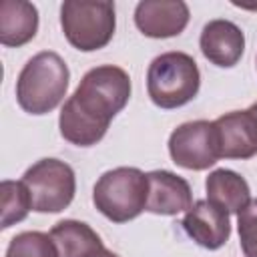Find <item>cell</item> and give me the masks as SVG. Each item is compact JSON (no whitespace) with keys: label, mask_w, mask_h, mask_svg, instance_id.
<instances>
[{"label":"cell","mask_w":257,"mask_h":257,"mask_svg":"<svg viewBox=\"0 0 257 257\" xmlns=\"http://www.w3.org/2000/svg\"><path fill=\"white\" fill-rule=\"evenodd\" d=\"M199 46L211 64L219 68H231L245 52V34L235 22L217 18L203 26Z\"/></svg>","instance_id":"cell-10"},{"label":"cell","mask_w":257,"mask_h":257,"mask_svg":"<svg viewBox=\"0 0 257 257\" xmlns=\"http://www.w3.org/2000/svg\"><path fill=\"white\" fill-rule=\"evenodd\" d=\"M149 179V195L145 211L155 215H177L187 213L193 205V193L189 183L171 173V171H151Z\"/></svg>","instance_id":"cell-12"},{"label":"cell","mask_w":257,"mask_h":257,"mask_svg":"<svg viewBox=\"0 0 257 257\" xmlns=\"http://www.w3.org/2000/svg\"><path fill=\"white\" fill-rule=\"evenodd\" d=\"M189 16L183 0H143L135 8V24L149 38L179 36L187 28Z\"/></svg>","instance_id":"cell-8"},{"label":"cell","mask_w":257,"mask_h":257,"mask_svg":"<svg viewBox=\"0 0 257 257\" xmlns=\"http://www.w3.org/2000/svg\"><path fill=\"white\" fill-rule=\"evenodd\" d=\"M239 245L245 257H257V199L237 215Z\"/></svg>","instance_id":"cell-18"},{"label":"cell","mask_w":257,"mask_h":257,"mask_svg":"<svg viewBox=\"0 0 257 257\" xmlns=\"http://www.w3.org/2000/svg\"><path fill=\"white\" fill-rule=\"evenodd\" d=\"M36 213L64 211L76 193V177L68 163L58 159H40L22 175Z\"/></svg>","instance_id":"cell-6"},{"label":"cell","mask_w":257,"mask_h":257,"mask_svg":"<svg viewBox=\"0 0 257 257\" xmlns=\"http://www.w3.org/2000/svg\"><path fill=\"white\" fill-rule=\"evenodd\" d=\"M68 80L70 70L56 52H38L22 66L18 74L16 100L28 114H46L62 102Z\"/></svg>","instance_id":"cell-2"},{"label":"cell","mask_w":257,"mask_h":257,"mask_svg":"<svg viewBox=\"0 0 257 257\" xmlns=\"http://www.w3.org/2000/svg\"><path fill=\"white\" fill-rule=\"evenodd\" d=\"M205 191L207 199L229 215H239L251 203L249 183L231 169H215L213 173H209V177L205 179Z\"/></svg>","instance_id":"cell-15"},{"label":"cell","mask_w":257,"mask_h":257,"mask_svg":"<svg viewBox=\"0 0 257 257\" xmlns=\"http://www.w3.org/2000/svg\"><path fill=\"white\" fill-rule=\"evenodd\" d=\"M215 122L221 159H251L257 155V120L249 110H231Z\"/></svg>","instance_id":"cell-11"},{"label":"cell","mask_w":257,"mask_h":257,"mask_svg":"<svg viewBox=\"0 0 257 257\" xmlns=\"http://www.w3.org/2000/svg\"><path fill=\"white\" fill-rule=\"evenodd\" d=\"M6 257H58L50 235L40 231H24L10 239Z\"/></svg>","instance_id":"cell-17"},{"label":"cell","mask_w":257,"mask_h":257,"mask_svg":"<svg viewBox=\"0 0 257 257\" xmlns=\"http://www.w3.org/2000/svg\"><path fill=\"white\" fill-rule=\"evenodd\" d=\"M128 98L131 76L126 70L114 64L90 68L60 110L58 128L62 139L76 147L96 145Z\"/></svg>","instance_id":"cell-1"},{"label":"cell","mask_w":257,"mask_h":257,"mask_svg":"<svg viewBox=\"0 0 257 257\" xmlns=\"http://www.w3.org/2000/svg\"><path fill=\"white\" fill-rule=\"evenodd\" d=\"M247 110H249V112H251V114L255 116V120H257V102H253V104H251V106H249Z\"/></svg>","instance_id":"cell-19"},{"label":"cell","mask_w":257,"mask_h":257,"mask_svg":"<svg viewBox=\"0 0 257 257\" xmlns=\"http://www.w3.org/2000/svg\"><path fill=\"white\" fill-rule=\"evenodd\" d=\"M48 235L56 245L58 257H100L106 251L98 233L76 219L58 221Z\"/></svg>","instance_id":"cell-13"},{"label":"cell","mask_w":257,"mask_h":257,"mask_svg":"<svg viewBox=\"0 0 257 257\" xmlns=\"http://www.w3.org/2000/svg\"><path fill=\"white\" fill-rule=\"evenodd\" d=\"M0 191H2V221H0V225H2V229H8V227L20 223L22 219H26V215L32 209V201H30V193L22 181H2Z\"/></svg>","instance_id":"cell-16"},{"label":"cell","mask_w":257,"mask_h":257,"mask_svg":"<svg viewBox=\"0 0 257 257\" xmlns=\"http://www.w3.org/2000/svg\"><path fill=\"white\" fill-rule=\"evenodd\" d=\"M169 155L175 165L189 171H205L221 159L215 122L191 120L179 124L169 137Z\"/></svg>","instance_id":"cell-7"},{"label":"cell","mask_w":257,"mask_h":257,"mask_svg":"<svg viewBox=\"0 0 257 257\" xmlns=\"http://www.w3.org/2000/svg\"><path fill=\"white\" fill-rule=\"evenodd\" d=\"M60 26L76 50H100L112 40L116 28L114 4L102 0H66L60 6Z\"/></svg>","instance_id":"cell-5"},{"label":"cell","mask_w":257,"mask_h":257,"mask_svg":"<svg viewBox=\"0 0 257 257\" xmlns=\"http://www.w3.org/2000/svg\"><path fill=\"white\" fill-rule=\"evenodd\" d=\"M100 257H118V255H116V253H112V251H104Z\"/></svg>","instance_id":"cell-20"},{"label":"cell","mask_w":257,"mask_h":257,"mask_svg":"<svg viewBox=\"0 0 257 257\" xmlns=\"http://www.w3.org/2000/svg\"><path fill=\"white\" fill-rule=\"evenodd\" d=\"M38 30V10L24 0H4L0 4V42L18 48L30 42Z\"/></svg>","instance_id":"cell-14"},{"label":"cell","mask_w":257,"mask_h":257,"mask_svg":"<svg viewBox=\"0 0 257 257\" xmlns=\"http://www.w3.org/2000/svg\"><path fill=\"white\" fill-rule=\"evenodd\" d=\"M181 225L197 245L209 251L223 247L231 235L229 213L217 207L215 203H211L209 199L195 201L191 209L185 213Z\"/></svg>","instance_id":"cell-9"},{"label":"cell","mask_w":257,"mask_h":257,"mask_svg":"<svg viewBox=\"0 0 257 257\" xmlns=\"http://www.w3.org/2000/svg\"><path fill=\"white\" fill-rule=\"evenodd\" d=\"M149 179L137 167H116L102 173L92 189L94 207L112 223L137 219L147 207Z\"/></svg>","instance_id":"cell-4"},{"label":"cell","mask_w":257,"mask_h":257,"mask_svg":"<svg viewBox=\"0 0 257 257\" xmlns=\"http://www.w3.org/2000/svg\"><path fill=\"white\" fill-rule=\"evenodd\" d=\"M201 86V72L187 52H163L149 64L147 92L159 108L171 110L191 102Z\"/></svg>","instance_id":"cell-3"}]
</instances>
